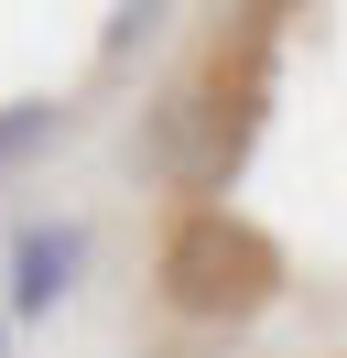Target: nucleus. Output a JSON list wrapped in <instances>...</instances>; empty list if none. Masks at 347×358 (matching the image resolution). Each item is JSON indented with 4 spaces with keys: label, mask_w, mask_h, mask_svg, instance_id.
<instances>
[{
    "label": "nucleus",
    "mask_w": 347,
    "mask_h": 358,
    "mask_svg": "<svg viewBox=\"0 0 347 358\" xmlns=\"http://www.w3.org/2000/svg\"><path fill=\"white\" fill-rule=\"evenodd\" d=\"M55 141H65V98H11L0 109V174L33 163V152H55Z\"/></svg>",
    "instance_id": "3"
},
{
    "label": "nucleus",
    "mask_w": 347,
    "mask_h": 358,
    "mask_svg": "<svg viewBox=\"0 0 347 358\" xmlns=\"http://www.w3.org/2000/svg\"><path fill=\"white\" fill-rule=\"evenodd\" d=\"M152 11H163V0H120V22H108V55H130V44H141V33H152Z\"/></svg>",
    "instance_id": "4"
},
{
    "label": "nucleus",
    "mask_w": 347,
    "mask_h": 358,
    "mask_svg": "<svg viewBox=\"0 0 347 358\" xmlns=\"http://www.w3.org/2000/svg\"><path fill=\"white\" fill-rule=\"evenodd\" d=\"M163 293H174V315H250L260 293H271V250H260L228 206H195L163 239Z\"/></svg>",
    "instance_id": "1"
},
{
    "label": "nucleus",
    "mask_w": 347,
    "mask_h": 358,
    "mask_svg": "<svg viewBox=\"0 0 347 358\" xmlns=\"http://www.w3.org/2000/svg\"><path fill=\"white\" fill-rule=\"evenodd\" d=\"M0 358H11V315H0Z\"/></svg>",
    "instance_id": "5"
},
{
    "label": "nucleus",
    "mask_w": 347,
    "mask_h": 358,
    "mask_svg": "<svg viewBox=\"0 0 347 358\" xmlns=\"http://www.w3.org/2000/svg\"><path fill=\"white\" fill-rule=\"evenodd\" d=\"M87 271V228L76 217H22L11 228V315H55Z\"/></svg>",
    "instance_id": "2"
}]
</instances>
